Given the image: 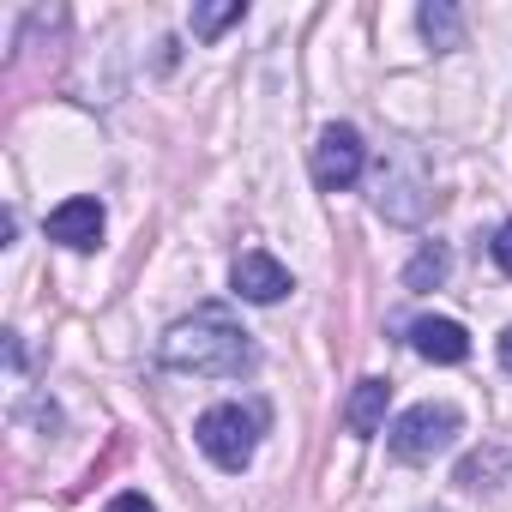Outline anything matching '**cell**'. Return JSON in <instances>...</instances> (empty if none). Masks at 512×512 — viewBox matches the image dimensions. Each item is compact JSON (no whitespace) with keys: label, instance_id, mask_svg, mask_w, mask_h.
Here are the masks:
<instances>
[{"label":"cell","instance_id":"cell-13","mask_svg":"<svg viewBox=\"0 0 512 512\" xmlns=\"http://www.w3.org/2000/svg\"><path fill=\"white\" fill-rule=\"evenodd\" d=\"M103 512H157V506H151L145 494H133V488H127V494H115V500H109Z\"/></svg>","mask_w":512,"mask_h":512},{"label":"cell","instance_id":"cell-7","mask_svg":"<svg viewBox=\"0 0 512 512\" xmlns=\"http://www.w3.org/2000/svg\"><path fill=\"white\" fill-rule=\"evenodd\" d=\"M410 350H416L422 362L452 368V362H464V356H470V338H464V326H458V320L428 314V320H416V326H410Z\"/></svg>","mask_w":512,"mask_h":512},{"label":"cell","instance_id":"cell-2","mask_svg":"<svg viewBox=\"0 0 512 512\" xmlns=\"http://www.w3.org/2000/svg\"><path fill=\"white\" fill-rule=\"evenodd\" d=\"M260 428H266V404H211V410L193 422L205 458L223 464V470H241V464L253 458V446H260Z\"/></svg>","mask_w":512,"mask_h":512},{"label":"cell","instance_id":"cell-10","mask_svg":"<svg viewBox=\"0 0 512 512\" xmlns=\"http://www.w3.org/2000/svg\"><path fill=\"white\" fill-rule=\"evenodd\" d=\"M446 272H452V253H446L440 241H428L416 260L404 266V290H440V284H446Z\"/></svg>","mask_w":512,"mask_h":512},{"label":"cell","instance_id":"cell-14","mask_svg":"<svg viewBox=\"0 0 512 512\" xmlns=\"http://www.w3.org/2000/svg\"><path fill=\"white\" fill-rule=\"evenodd\" d=\"M500 368H506V374H512V326H506V332H500Z\"/></svg>","mask_w":512,"mask_h":512},{"label":"cell","instance_id":"cell-11","mask_svg":"<svg viewBox=\"0 0 512 512\" xmlns=\"http://www.w3.org/2000/svg\"><path fill=\"white\" fill-rule=\"evenodd\" d=\"M247 7L241 0H217V7H193V37H217L223 25H235Z\"/></svg>","mask_w":512,"mask_h":512},{"label":"cell","instance_id":"cell-12","mask_svg":"<svg viewBox=\"0 0 512 512\" xmlns=\"http://www.w3.org/2000/svg\"><path fill=\"white\" fill-rule=\"evenodd\" d=\"M494 266L512 278V223H500V235H494Z\"/></svg>","mask_w":512,"mask_h":512},{"label":"cell","instance_id":"cell-6","mask_svg":"<svg viewBox=\"0 0 512 512\" xmlns=\"http://www.w3.org/2000/svg\"><path fill=\"white\" fill-rule=\"evenodd\" d=\"M49 241L73 247V253H91L103 241V205L97 199H67L49 211Z\"/></svg>","mask_w":512,"mask_h":512},{"label":"cell","instance_id":"cell-8","mask_svg":"<svg viewBox=\"0 0 512 512\" xmlns=\"http://www.w3.org/2000/svg\"><path fill=\"white\" fill-rule=\"evenodd\" d=\"M386 404H392V386L386 380H356V392H350V404H344V422H350V434H380L386 428Z\"/></svg>","mask_w":512,"mask_h":512},{"label":"cell","instance_id":"cell-4","mask_svg":"<svg viewBox=\"0 0 512 512\" xmlns=\"http://www.w3.org/2000/svg\"><path fill=\"white\" fill-rule=\"evenodd\" d=\"M362 163H368V145H362V133L350 121H338V127L320 133V145H314V181L326 193H344L350 181H362Z\"/></svg>","mask_w":512,"mask_h":512},{"label":"cell","instance_id":"cell-5","mask_svg":"<svg viewBox=\"0 0 512 512\" xmlns=\"http://www.w3.org/2000/svg\"><path fill=\"white\" fill-rule=\"evenodd\" d=\"M229 278H235V296H241V302H260V308H272V302L290 296V272L272 260V253H260V247L241 253Z\"/></svg>","mask_w":512,"mask_h":512},{"label":"cell","instance_id":"cell-9","mask_svg":"<svg viewBox=\"0 0 512 512\" xmlns=\"http://www.w3.org/2000/svg\"><path fill=\"white\" fill-rule=\"evenodd\" d=\"M416 19H422V37H428L434 49H458V43H464V19H458L452 0H428Z\"/></svg>","mask_w":512,"mask_h":512},{"label":"cell","instance_id":"cell-3","mask_svg":"<svg viewBox=\"0 0 512 512\" xmlns=\"http://www.w3.org/2000/svg\"><path fill=\"white\" fill-rule=\"evenodd\" d=\"M464 434V416H458V404H416V410H404L398 422H392V452L404 458V464H422V458H434V452H446L452 440Z\"/></svg>","mask_w":512,"mask_h":512},{"label":"cell","instance_id":"cell-1","mask_svg":"<svg viewBox=\"0 0 512 512\" xmlns=\"http://www.w3.org/2000/svg\"><path fill=\"white\" fill-rule=\"evenodd\" d=\"M157 362L175 368V374L241 380V374L253 368V338H247L229 314L205 308V314H193V320H175V326L157 338Z\"/></svg>","mask_w":512,"mask_h":512}]
</instances>
